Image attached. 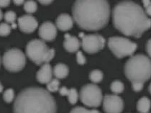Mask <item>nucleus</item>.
I'll return each instance as SVG.
<instances>
[{
	"label": "nucleus",
	"instance_id": "obj_16",
	"mask_svg": "<svg viewBox=\"0 0 151 113\" xmlns=\"http://www.w3.org/2000/svg\"><path fill=\"white\" fill-rule=\"evenodd\" d=\"M52 72L54 76L57 78H64L68 76L69 70L66 65L63 63H58L55 65Z\"/></svg>",
	"mask_w": 151,
	"mask_h": 113
},
{
	"label": "nucleus",
	"instance_id": "obj_10",
	"mask_svg": "<svg viewBox=\"0 0 151 113\" xmlns=\"http://www.w3.org/2000/svg\"><path fill=\"white\" fill-rule=\"evenodd\" d=\"M103 108L106 113H121L124 108V103L120 96L106 94L103 99Z\"/></svg>",
	"mask_w": 151,
	"mask_h": 113
},
{
	"label": "nucleus",
	"instance_id": "obj_38",
	"mask_svg": "<svg viewBox=\"0 0 151 113\" xmlns=\"http://www.w3.org/2000/svg\"><path fill=\"white\" fill-rule=\"evenodd\" d=\"M149 91H150V93L151 94V83L150 84V86H149Z\"/></svg>",
	"mask_w": 151,
	"mask_h": 113
},
{
	"label": "nucleus",
	"instance_id": "obj_3",
	"mask_svg": "<svg viewBox=\"0 0 151 113\" xmlns=\"http://www.w3.org/2000/svg\"><path fill=\"white\" fill-rule=\"evenodd\" d=\"M55 99L47 90L29 87L22 90L14 103V113H56Z\"/></svg>",
	"mask_w": 151,
	"mask_h": 113
},
{
	"label": "nucleus",
	"instance_id": "obj_31",
	"mask_svg": "<svg viewBox=\"0 0 151 113\" xmlns=\"http://www.w3.org/2000/svg\"><path fill=\"white\" fill-rule=\"evenodd\" d=\"M10 3V1L7 0H0V7H5L7 6Z\"/></svg>",
	"mask_w": 151,
	"mask_h": 113
},
{
	"label": "nucleus",
	"instance_id": "obj_19",
	"mask_svg": "<svg viewBox=\"0 0 151 113\" xmlns=\"http://www.w3.org/2000/svg\"><path fill=\"white\" fill-rule=\"evenodd\" d=\"M111 90L114 94H120L124 91V84L118 80L113 81L111 84Z\"/></svg>",
	"mask_w": 151,
	"mask_h": 113
},
{
	"label": "nucleus",
	"instance_id": "obj_20",
	"mask_svg": "<svg viewBox=\"0 0 151 113\" xmlns=\"http://www.w3.org/2000/svg\"><path fill=\"white\" fill-rule=\"evenodd\" d=\"M67 96H68V101H69L70 104H75L77 102V101H78V92H77L76 89H73V88L68 89Z\"/></svg>",
	"mask_w": 151,
	"mask_h": 113
},
{
	"label": "nucleus",
	"instance_id": "obj_1",
	"mask_svg": "<svg viewBox=\"0 0 151 113\" xmlns=\"http://www.w3.org/2000/svg\"><path fill=\"white\" fill-rule=\"evenodd\" d=\"M113 24L127 36L140 37L151 27V19L139 4L130 1L119 2L112 12Z\"/></svg>",
	"mask_w": 151,
	"mask_h": 113
},
{
	"label": "nucleus",
	"instance_id": "obj_18",
	"mask_svg": "<svg viewBox=\"0 0 151 113\" xmlns=\"http://www.w3.org/2000/svg\"><path fill=\"white\" fill-rule=\"evenodd\" d=\"M90 80L93 83H99L103 79V73L99 70H93L89 74Z\"/></svg>",
	"mask_w": 151,
	"mask_h": 113
},
{
	"label": "nucleus",
	"instance_id": "obj_29",
	"mask_svg": "<svg viewBox=\"0 0 151 113\" xmlns=\"http://www.w3.org/2000/svg\"><path fill=\"white\" fill-rule=\"evenodd\" d=\"M146 50H147V53H148L149 56L151 57V39L147 42L146 44Z\"/></svg>",
	"mask_w": 151,
	"mask_h": 113
},
{
	"label": "nucleus",
	"instance_id": "obj_22",
	"mask_svg": "<svg viewBox=\"0 0 151 113\" xmlns=\"http://www.w3.org/2000/svg\"><path fill=\"white\" fill-rule=\"evenodd\" d=\"M59 86H60V82L58 78H54L48 83H47V89L50 92H55L59 89Z\"/></svg>",
	"mask_w": 151,
	"mask_h": 113
},
{
	"label": "nucleus",
	"instance_id": "obj_39",
	"mask_svg": "<svg viewBox=\"0 0 151 113\" xmlns=\"http://www.w3.org/2000/svg\"><path fill=\"white\" fill-rule=\"evenodd\" d=\"M0 63H1V59H0Z\"/></svg>",
	"mask_w": 151,
	"mask_h": 113
},
{
	"label": "nucleus",
	"instance_id": "obj_9",
	"mask_svg": "<svg viewBox=\"0 0 151 113\" xmlns=\"http://www.w3.org/2000/svg\"><path fill=\"white\" fill-rule=\"evenodd\" d=\"M82 39V48L88 53H96L104 47L105 40L101 35L98 34L86 35L80 33Z\"/></svg>",
	"mask_w": 151,
	"mask_h": 113
},
{
	"label": "nucleus",
	"instance_id": "obj_11",
	"mask_svg": "<svg viewBox=\"0 0 151 113\" xmlns=\"http://www.w3.org/2000/svg\"><path fill=\"white\" fill-rule=\"evenodd\" d=\"M18 24L20 30L24 33H32L38 26L37 19L30 14H25L19 17Z\"/></svg>",
	"mask_w": 151,
	"mask_h": 113
},
{
	"label": "nucleus",
	"instance_id": "obj_30",
	"mask_svg": "<svg viewBox=\"0 0 151 113\" xmlns=\"http://www.w3.org/2000/svg\"><path fill=\"white\" fill-rule=\"evenodd\" d=\"M68 89H67L66 87H62L59 89V93L60 94V95L62 96H67V94H68Z\"/></svg>",
	"mask_w": 151,
	"mask_h": 113
},
{
	"label": "nucleus",
	"instance_id": "obj_12",
	"mask_svg": "<svg viewBox=\"0 0 151 113\" xmlns=\"http://www.w3.org/2000/svg\"><path fill=\"white\" fill-rule=\"evenodd\" d=\"M39 35L45 41H51L57 35V28L51 22H44L39 28Z\"/></svg>",
	"mask_w": 151,
	"mask_h": 113
},
{
	"label": "nucleus",
	"instance_id": "obj_26",
	"mask_svg": "<svg viewBox=\"0 0 151 113\" xmlns=\"http://www.w3.org/2000/svg\"><path fill=\"white\" fill-rule=\"evenodd\" d=\"M4 19L8 23H12V24H14V21L16 19L15 12H14L13 11H8L4 14Z\"/></svg>",
	"mask_w": 151,
	"mask_h": 113
},
{
	"label": "nucleus",
	"instance_id": "obj_21",
	"mask_svg": "<svg viewBox=\"0 0 151 113\" xmlns=\"http://www.w3.org/2000/svg\"><path fill=\"white\" fill-rule=\"evenodd\" d=\"M24 9L27 13H34L37 10V4L34 1H27L24 2Z\"/></svg>",
	"mask_w": 151,
	"mask_h": 113
},
{
	"label": "nucleus",
	"instance_id": "obj_23",
	"mask_svg": "<svg viewBox=\"0 0 151 113\" xmlns=\"http://www.w3.org/2000/svg\"><path fill=\"white\" fill-rule=\"evenodd\" d=\"M3 98L4 100L7 103H10L14 100V92L12 89H8L4 91L3 94Z\"/></svg>",
	"mask_w": 151,
	"mask_h": 113
},
{
	"label": "nucleus",
	"instance_id": "obj_28",
	"mask_svg": "<svg viewBox=\"0 0 151 113\" xmlns=\"http://www.w3.org/2000/svg\"><path fill=\"white\" fill-rule=\"evenodd\" d=\"M132 86L134 91H139L143 88V83L140 81H134L132 82Z\"/></svg>",
	"mask_w": 151,
	"mask_h": 113
},
{
	"label": "nucleus",
	"instance_id": "obj_5",
	"mask_svg": "<svg viewBox=\"0 0 151 113\" xmlns=\"http://www.w3.org/2000/svg\"><path fill=\"white\" fill-rule=\"evenodd\" d=\"M26 53L32 61L37 65H40L50 61L55 55V50L49 48L42 40L35 39L28 42Z\"/></svg>",
	"mask_w": 151,
	"mask_h": 113
},
{
	"label": "nucleus",
	"instance_id": "obj_32",
	"mask_svg": "<svg viewBox=\"0 0 151 113\" xmlns=\"http://www.w3.org/2000/svg\"><path fill=\"white\" fill-rule=\"evenodd\" d=\"M142 3H143L144 7L146 9L147 6H149L151 4V1H149V0H144V1H142Z\"/></svg>",
	"mask_w": 151,
	"mask_h": 113
},
{
	"label": "nucleus",
	"instance_id": "obj_8",
	"mask_svg": "<svg viewBox=\"0 0 151 113\" xmlns=\"http://www.w3.org/2000/svg\"><path fill=\"white\" fill-rule=\"evenodd\" d=\"M80 99L87 107H97L103 101L102 92L97 85L88 83L81 88Z\"/></svg>",
	"mask_w": 151,
	"mask_h": 113
},
{
	"label": "nucleus",
	"instance_id": "obj_33",
	"mask_svg": "<svg viewBox=\"0 0 151 113\" xmlns=\"http://www.w3.org/2000/svg\"><path fill=\"white\" fill-rule=\"evenodd\" d=\"M145 13L147 15L151 16V4L145 9Z\"/></svg>",
	"mask_w": 151,
	"mask_h": 113
},
{
	"label": "nucleus",
	"instance_id": "obj_25",
	"mask_svg": "<svg viewBox=\"0 0 151 113\" xmlns=\"http://www.w3.org/2000/svg\"><path fill=\"white\" fill-rule=\"evenodd\" d=\"M12 27L7 23L0 24V36H6L9 35L11 32Z\"/></svg>",
	"mask_w": 151,
	"mask_h": 113
},
{
	"label": "nucleus",
	"instance_id": "obj_34",
	"mask_svg": "<svg viewBox=\"0 0 151 113\" xmlns=\"http://www.w3.org/2000/svg\"><path fill=\"white\" fill-rule=\"evenodd\" d=\"M13 2H14L16 5H21V4H23L24 1H17V0H14Z\"/></svg>",
	"mask_w": 151,
	"mask_h": 113
},
{
	"label": "nucleus",
	"instance_id": "obj_37",
	"mask_svg": "<svg viewBox=\"0 0 151 113\" xmlns=\"http://www.w3.org/2000/svg\"><path fill=\"white\" fill-rule=\"evenodd\" d=\"M2 90H3V86H2V85H1V83H0V93L2 91Z\"/></svg>",
	"mask_w": 151,
	"mask_h": 113
},
{
	"label": "nucleus",
	"instance_id": "obj_35",
	"mask_svg": "<svg viewBox=\"0 0 151 113\" xmlns=\"http://www.w3.org/2000/svg\"><path fill=\"white\" fill-rule=\"evenodd\" d=\"M42 4H49L52 2V1H39Z\"/></svg>",
	"mask_w": 151,
	"mask_h": 113
},
{
	"label": "nucleus",
	"instance_id": "obj_13",
	"mask_svg": "<svg viewBox=\"0 0 151 113\" xmlns=\"http://www.w3.org/2000/svg\"><path fill=\"white\" fill-rule=\"evenodd\" d=\"M52 73L53 72H52L50 65L48 63H45L37 71L36 77L40 83H48L52 80Z\"/></svg>",
	"mask_w": 151,
	"mask_h": 113
},
{
	"label": "nucleus",
	"instance_id": "obj_7",
	"mask_svg": "<svg viewBox=\"0 0 151 113\" xmlns=\"http://www.w3.org/2000/svg\"><path fill=\"white\" fill-rule=\"evenodd\" d=\"M2 63L4 68L10 72H17L23 69L26 63L25 55L22 50L12 48L4 54Z\"/></svg>",
	"mask_w": 151,
	"mask_h": 113
},
{
	"label": "nucleus",
	"instance_id": "obj_24",
	"mask_svg": "<svg viewBox=\"0 0 151 113\" xmlns=\"http://www.w3.org/2000/svg\"><path fill=\"white\" fill-rule=\"evenodd\" d=\"M70 113H100L96 109H87L82 107H76L73 108Z\"/></svg>",
	"mask_w": 151,
	"mask_h": 113
},
{
	"label": "nucleus",
	"instance_id": "obj_2",
	"mask_svg": "<svg viewBox=\"0 0 151 113\" xmlns=\"http://www.w3.org/2000/svg\"><path fill=\"white\" fill-rule=\"evenodd\" d=\"M73 17L83 30L95 31L104 27L110 17V6L104 0L76 1L73 6Z\"/></svg>",
	"mask_w": 151,
	"mask_h": 113
},
{
	"label": "nucleus",
	"instance_id": "obj_4",
	"mask_svg": "<svg viewBox=\"0 0 151 113\" xmlns=\"http://www.w3.org/2000/svg\"><path fill=\"white\" fill-rule=\"evenodd\" d=\"M124 73L131 82L144 83L151 77V60L142 54L133 55L124 65Z\"/></svg>",
	"mask_w": 151,
	"mask_h": 113
},
{
	"label": "nucleus",
	"instance_id": "obj_15",
	"mask_svg": "<svg viewBox=\"0 0 151 113\" xmlns=\"http://www.w3.org/2000/svg\"><path fill=\"white\" fill-rule=\"evenodd\" d=\"M64 37L65 40L63 42V46L67 51L70 53H74L79 49L80 42L78 38L69 34H65Z\"/></svg>",
	"mask_w": 151,
	"mask_h": 113
},
{
	"label": "nucleus",
	"instance_id": "obj_14",
	"mask_svg": "<svg viewBox=\"0 0 151 113\" xmlns=\"http://www.w3.org/2000/svg\"><path fill=\"white\" fill-rule=\"evenodd\" d=\"M73 24V18L68 14H61L56 19V26L62 31L69 30Z\"/></svg>",
	"mask_w": 151,
	"mask_h": 113
},
{
	"label": "nucleus",
	"instance_id": "obj_36",
	"mask_svg": "<svg viewBox=\"0 0 151 113\" xmlns=\"http://www.w3.org/2000/svg\"><path fill=\"white\" fill-rule=\"evenodd\" d=\"M3 17V14H2V12H1V10L0 9V20H1V19H2Z\"/></svg>",
	"mask_w": 151,
	"mask_h": 113
},
{
	"label": "nucleus",
	"instance_id": "obj_6",
	"mask_svg": "<svg viewBox=\"0 0 151 113\" xmlns=\"http://www.w3.org/2000/svg\"><path fill=\"white\" fill-rule=\"evenodd\" d=\"M108 46L118 58L132 55L137 49V45L134 42L122 37H110L108 40Z\"/></svg>",
	"mask_w": 151,
	"mask_h": 113
},
{
	"label": "nucleus",
	"instance_id": "obj_27",
	"mask_svg": "<svg viewBox=\"0 0 151 113\" xmlns=\"http://www.w3.org/2000/svg\"><path fill=\"white\" fill-rule=\"evenodd\" d=\"M76 60L77 63L80 65H83L86 63V58L81 51H78L76 53Z\"/></svg>",
	"mask_w": 151,
	"mask_h": 113
},
{
	"label": "nucleus",
	"instance_id": "obj_17",
	"mask_svg": "<svg viewBox=\"0 0 151 113\" xmlns=\"http://www.w3.org/2000/svg\"><path fill=\"white\" fill-rule=\"evenodd\" d=\"M151 107V101L146 96L139 99L137 104V109L140 113H148Z\"/></svg>",
	"mask_w": 151,
	"mask_h": 113
}]
</instances>
